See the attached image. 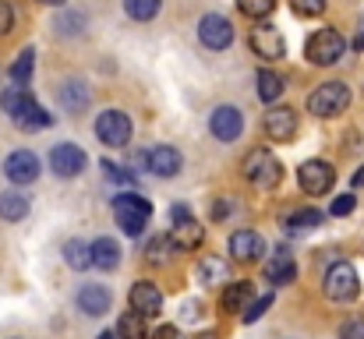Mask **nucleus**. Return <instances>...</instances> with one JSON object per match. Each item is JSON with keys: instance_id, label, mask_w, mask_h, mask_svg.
Returning a JSON list of instances; mask_svg holds the SVG:
<instances>
[{"instance_id": "obj_37", "label": "nucleus", "mask_w": 364, "mask_h": 339, "mask_svg": "<svg viewBox=\"0 0 364 339\" xmlns=\"http://www.w3.org/2000/svg\"><path fill=\"white\" fill-rule=\"evenodd\" d=\"M354 205H358V198H354V195H340V198L333 202L329 216H350V212H354Z\"/></svg>"}, {"instance_id": "obj_28", "label": "nucleus", "mask_w": 364, "mask_h": 339, "mask_svg": "<svg viewBox=\"0 0 364 339\" xmlns=\"http://www.w3.org/2000/svg\"><path fill=\"white\" fill-rule=\"evenodd\" d=\"M32 64H36V50L28 46V50H21V57L11 64V82H14V85H28V78H32Z\"/></svg>"}, {"instance_id": "obj_22", "label": "nucleus", "mask_w": 364, "mask_h": 339, "mask_svg": "<svg viewBox=\"0 0 364 339\" xmlns=\"http://www.w3.org/2000/svg\"><path fill=\"white\" fill-rule=\"evenodd\" d=\"M227 276H230V265H227L220 254H205V258L198 262V283L220 286V283H227Z\"/></svg>"}, {"instance_id": "obj_40", "label": "nucleus", "mask_w": 364, "mask_h": 339, "mask_svg": "<svg viewBox=\"0 0 364 339\" xmlns=\"http://www.w3.org/2000/svg\"><path fill=\"white\" fill-rule=\"evenodd\" d=\"M230 212H234V202H230V198H220V202L213 205V220H227Z\"/></svg>"}, {"instance_id": "obj_42", "label": "nucleus", "mask_w": 364, "mask_h": 339, "mask_svg": "<svg viewBox=\"0 0 364 339\" xmlns=\"http://www.w3.org/2000/svg\"><path fill=\"white\" fill-rule=\"evenodd\" d=\"M170 220H173V223H184V220H195V216H191L188 205H173V209H170Z\"/></svg>"}, {"instance_id": "obj_9", "label": "nucleus", "mask_w": 364, "mask_h": 339, "mask_svg": "<svg viewBox=\"0 0 364 339\" xmlns=\"http://www.w3.org/2000/svg\"><path fill=\"white\" fill-rule=\"evenodd\" d=\"M85 163H89V156L78 149V145H71V141H60V145H53L50 149V170L57 173V177H78L82 170H85Z\"/></svg>"}, {"instance_id": "obj_38", "label": "nucleus", "mask_w": 364, "mask_h": 339, "mask_svg": "<svg viewBox=\"0 0 364 339\" xmlns=\"http://www.w3.org/2000/svg\"><path fill=\"white\" fill-rule=\"evenodd\" d=\"M340 339H364V322L361 318H347L340 325Z\"/></svg>"}, {"instance_id": "obj_26", "label": "nucleus", "mask_w": 364, "mask_h": 339, "mask_svg": "<svg viewBox=\"0 0 364 339\" xmlns=\"http://www.w3.org/2000/svg\"><path fill=\"white\" fill-rule=\"evenodd\" d=\"M247 301H251V283H247V279H237V283H230V286L223 290V308H227V311H244Z\"/></svg>"}, {"instance_id": "obj_21", "label": "nucleus", "mask_w": 364, "mask_h": 339, "mask_svg": "<svg viewBox=\"0 0 364 339\" xmlns=\"http://www.w3.org/2000/svg\"><path fill=\"white\" fill-rule=\"evenodd\" d=\"M265 279L269 283H276V286H287V283H294L297 279V265H294V258L290 254H276V258H269L265 262Z\"/></svg>"}, {"instance_id": "obj_4", "label": "nucleus", "mask_w": 364, "mask_h": 339, "mask_svg": "<svg viewBox=\"0 0 364 339\" xmlns=\"http://www.w3.org/2000/svg\"><path fill=\"white\" fill-rule=\"evenodd\" d=\"M343 53H347V39H343L336 28H318V32L308 39V46H304V57H308L315 68H329V64L343 60Z\"/></svg>"}, {"instance_id": "obj_27", "label": "nucleus", "mask_w": 364, "mask_h": 339, "mask_svg": "<svg viewBox=\"0 0 364 339\" xmlns=\"http://www.w3.org/2000/svg\"><path fill=\"white\" fill-rule=\"evenodd\" d=\"M283 78L276 75V71H258V99L262 103H276L279 96H283Z\"/></svg>"}, {"instance_id": "obj_43", "label": "nucleus", "mask_w": 364, "mask_h": 339, "mask_svg": "<svg viewBox=\"0 0 364 339\" xmlns=\"http://www.w3.org/2000/svg\"><path fill=\"white\" fill-rule=\"evenodd\" d=\"M354 188H364V166L358 170V173H354Z\"/></svg>"}, {"instance_id": "obj_3", "label": "nucleus", "mask_w": 364, "mask_h": 339, "mask_svg": "<svg viewBox=\"0 0 364 339\" xmlns=\"http://www.w3.org/2000/svg\"><path fill=\"white\" fill-rule=\"evenodd\" d=\"M241 170H244V177H247L255 188H262V191H269V188H276V184L283 181V166H279V159H276L269 149H251V152L244 156Z\"/></svg>"}, {"instance_id": "obj_44", "label": "nucleus", "mask_w": 364, "mask_h": 339, "mask_svg": "<svg viewBox=\"0 0 364 339\" xmlns=\"http://www.w3.org/2000/svg\"><path fill=\"white\" fill-rule=\"evenodd\" d=\"M96 339H121V336H117V333H110V329H107V333H100V336H96Z\"/></svg>"}, {"instance_id": "obj_23", "label": "nucleus", "mask_w": 364, "mask_h": 339, "mask_svg": "<svg viewBox=\"0 0 364 339\" xmlns=\"http://www.w3.org/2000/svg\"><path fill=\"white\" fill-rule=\"evenodd\" d=\"M25 216H28V198H25L21 191H4V195H0V220L18 223V220H25Z\"/></svg>"}, {"instance_id": "obj_31", "label": "nucleus", "mask_w": 364, "mask_h": 339, "mask_svg": "<svg viewBox=\"0 0 364 339\" xmlns=\"http://www.w3.org/2000/svg\"><path fill=\"white\" fill-rule=\"evenodd\" d=\"M170 251H173L170 237H152V240L145 244V262H149V265H163V262L170 258Z\"/></svg>"}, {"instance_id": "obj_29", "label": "nucleus", "mask_w": 364, "mask_h": 339, "mask_svg": "<svg viewBox=\"0 0 364 339\" xmlns=\"http://www.w3.org/2000/svg\"><path fill=\"white\" fill-rule=\"evenodd\" d=\"M117 336L121 339H149V333H145V318L134 315V311H127L121 322H117Z\"/></svg>"}, {"instance_id": "obj_24", "label": "nucleus", "mask_w": 364, "mask_h": 339, "mask_svg": "<svg viewBox=\"0 0 364 339\" xmlns=\"http://www.w3.org/2000/svg\"><path fill=\"white\" fill-rule=\"evenodd\" d=\"M64 262L75 269V272H85V269H92V251H89V244L85 240H68L64 244Z\"/></svg>"}, {"instance_id": "obj_36", "label": "nucleus", "mask_w": 364, "mask_h": 339, "mask_svg": "<svg viewBox=\"0 0 364 339\" xmlns=\"http://www.w3.org/2000/svg\"><path fill=\"white\" fill-rule=\"evenodd\" d=\"M290 4H294V11L304 14V18H315V14L326 11V0H290Z\"/></svg>"}, {"instance_id": "obj_33", "label": "nucleus", "mask_w": 364, "mask_h": 339, "mask_svg": "<svg viewBox=\"0 0 364 339\" xmlns=\"http://www.w3.org/2000/svg\"><path fill=\"white\" fill-rule=\"evenodd\" d=\"M318 223H322V212H318V209H301V212H294V216L287 220V226L297 230V233H301V230H315Z\"/></svg>"}, {"instance_id": "obj_17", "label": "nucleus", "mask_w": 364, "mask_h": 339, "mask_svg": "<svg viewBox=\"0 0 364 339\" xmlns=\"http://www.w3.org/2000/svg\"><path fill=\"white\" fill-rule=\"evenodd\" d=\"M110 290L103 286V283H85L82 290H78V311H85V315H92V318H100V315H107L110 311Z\"/></svg>"}, {"instance_id": "obj_32", "label": "nucleus", "mask_w": 364, "mask_h": 339, "mask_svg": "<svg viewBox=\"0 0 364 339\" xmlns=\"http://www.w3.org/2000/svg\"><path fill=\"white\" fill-rule=\"evenodd\" d=\"M237 7H241L247 18H258V21H265V18L276 11V0H237Z\"/></svg>"}, {"instance_id": "obj_13", "label": "nucleus", "mask_w": 364, "mask_h": 339, "mask_svg": "<svg viewBox=\"0 0 364 339\" xmlns=\"http://www.w3.org/2000/svg\"><path fill=\"white\" fill-rule=\"evenodd\" d=\"M127 301H131V311L141 315V318L163 315V294H159L156 283H134L131 294H127Z\"/></svg>"}, {"instance_id": "obj_20", "label": "nucleus", "mask_w": 364, "mask_h": 339, "mask_svg": "<svg viewBox=\"0 0 364 339\" xmlns=\"http://www.w3.org/2000/svg\"><path fill=\"white\" fill-rule=\"evenodd\" d=\"M202 240H205V230L195 223V220L173 223V230H170V244L177 251H195V247H202Z\"/></svg>"}, {"instance_id": "obj_41", "label": "nucleus", "mask_w": 364, "mask_h": 339, "mask_svg": "<svg viewBox=\"0 0 364 339\" xmlns=\"http://www.w3.org/2000/svg\"><path fill=\"white\" fill-rule=\"evenodd\" d=\"M149 339H184V336H181V329H177V325H159Z\"/></svg>"}, {"instance_id": "obj_18", "label": "nucleus", "mask_w": 364, "mask_h": 339, "mask_svg": "<svg viewBox=\"0 0 364 339\" xmlns=\"http://www.w3.org/2000/svg\"><path fill=\"white\" fill-rule=\"evenodd\" d=\"M230 254H234V262H258L265 254V240L255 230H237L230 237Z\"/></svg>"}, {"instance_id": "obj_14", "label": "nucleus", "mask_w": 364, "mask_h": 339, "mask_svg": "<svg viewBox=\"0 0 364 339\" xmlns=\"http://www.w3.org/2000/svg\"><path fill=\"white\" fill-rule=\"evenodd\" d=\"M209 131H213V138H220V141H237L244 131V117L237 107H216L213 117H209Z\"/></svg>"}, {"instance_id": "obj_16", "label": "nucleus", "mask_w": 364, "mask_h": 339, "mask_svg": "<svg viewBox=\"0 0 364 339\" xmlns=\"http://www.w3.org/2000/svg\"><path fill=\"white\" fill-rule=\"evenodd\" d=\"M265 134L272 141H290L297 134V110L290 107H272L265 113Z\"/></svg>"}, {"instance_id": "obj_45", "label": "nucleus", "mask_w": 364, "mask_h": 339, "mask_svg": "<svg viewBox=\"0 0 364 339\" xmlns=\"http://www.w3.org/2000/svg\"><path fill=\"white\" fill-rule=\"evenodd\" d=\"M354 50H364V32L358 36V39H354Z\"/></svg>"}, {"instance_id": "obj_5", "label": "nucleus", "mask_w": 364, "mask_h": 339, "mask_svg": "<svg viewBox=\"0 0 364 339\" xmlns=\"http://www.w3.org/2000/svg\"><path fill=\"white\" fill-rule=\"evenodd\" d=\"M347 107H350V89L343 82H322L308 96V110L315 117H340Z\"/></svg>"}, {"instance_id": "obj_19", "label": "nucleus", "mask_w": 364, "mask_h": 339, "mask_svg": "<svg viewBox=\"0 0 364 339\" xmlns=\"http://www.w3.org/2000/svg\"><path fill=\"white\" fill-rule=\"evenodd\" d=\"M89 251H92V265L103 269V272H114V269L121 265V244H117L114 237H100V240H92Z\"/></svg>"}, {"instance_id": "obj_11", "label": "nucleus", "mask_w": 364, "mask_h": 339, "mask_svg": "<svg viewBox=\"0 0 364 339\" xmlns=\"http://www.w3.org/2000/svg\"><path fill=\"white\" fill-rule=\"evenodd\" d=\"M251 50H255V57H262V60H279V57H287V39L272 28V25H255L251 28Z\"/></svg>"}, {"instance_id": "obj_2", "label": "nucleus", "mask_w": 364, "mask_h": 339, "mask_svg": "<svg viewBox=\"0 0 364 339\" xmlns=\"http://www.w3.org/2000/svg\"><path fill=\"white\" fill-rule=\"evenodd\" d=\"M114 220H117V226H121L127 237H141L149 220H152V205H149L145 195L124 191V195L114 198Z\"/></svg>"}, {"instance_id": "obj_30", "label": "nucleus", "mask_w": 364, "mask_h": 339, "mask_svg": "<svg viewBox=\"0 0 364 339\" xmlns=\"http://www.w3.org/2000/svg\"><path fill=\"white\" fill-rule=\"evenodd\" d=\"M124 11L134 21H152L159 14V0H124Z\"/></svg>"}, {"instance_id": "obj_12", "label": "nucleus", "mask_w": 364, "mask_h": 339, "mask_svg": "<svg viewBox=\"0 0 364 339\" xmlns=\"http://www.w3.org/2000/svg\"><path fill=\"white\" fill-rule=\"evenodd\" d=\"M4 173H7V181H11V184H18V188L32 184V181L39 177V159H36V152H28V149L11 152V156H7V163H4Z\"/></svg>"}, {"instance_id": "obj_6", "label": "nucleus", "mask_w": 364, "mask_h": 339, "mask_svg": "<svg viewBox=\"0 0 364 339\" xmlns=\"http://www.w3.org/2000/svg\"><path fill=\"white\" fill-rule=\"evenodd\" d=\"M322 290L329 301H354L361 283H358V269L350 262H333L326 269V279H322Z\"/></svg>"}, {"instance_id": "obj_8", "label": "nucleus", "mask_w": 364, "mask_h": 339, "mask_svg": "<svg viewBox=\"0 0 364 339\" xmlns=\"http://www.w3.org/2000/svg\"><path fill=\"white\" fill-rule=\"evenodd\" d=\"M96 134L103 145L110 149H124L131 141V117L124 110H103L100 120H96Z\"/></svg>"}, {"instance_id": "obj_15", "label": "nucleus", "mask_w": 364, "mask_h": 339, "mask_svg": "<svg viewBox=\"0 0 364 339\" xmlns=\"http://www.w3.org/2000/svg\"><path fill=\"white\" fill-rule=\"evenodd\" d=\"M141 166L149 173H156V177H177L181 173V152L170 149V145H156V149L145 152V163Z\"/></svg>"}, {"instance_id": "obj_39", "label": "nucleus", "mask_w": 364, "mask_h": 339, "mask_svg": "<svg viewBox=\"0 0 364 339\" xmlns=\"http://www.w3.org/2000/svg\"><path fill=\"white\" fill-rule=\"evenodd\" d=\"M11 28H14V11L7 0H0V36H7Z\"/></svg>"}, {"instance_id": "obj_10", "label": "nucleus", "mask_w": 364, "mask_h": 339, "mask_svg": "<svg viewBox=\"0 0 364 339\" xmlns=\"http://www.w3.org/2000/svg\"><path fill=\"white\" fill-rule=\"evenodd\" d=\"M198 39H202L209 50H227V46L234 43V25H230V18H223V14H205V18L198 21Z\"/></svg>"}, {"instance_id": "obj_1", "label": "nucleus", "mask_w": 364, "mask_h": 339, "mask_svg": "<svg viewBox=\"0 0 364 339\" xmlns=\"http://www.w3.org/2000/svg\"><path fill=\"white\" fill-rule=\"evenodd\" d=\"M0 107H4V113H11V120H14L21 131H43V127L53 124V113L43 110V107L32 99V92H28L25 85H11V89H4Z\"/></svg>"}, {"instance_id": "obj_25", "label": "nucleus", "mask_w": 364, "mask_h": 339, "mask_svg": "<svg viewBox=\"0 0 364 339\" xmlns=\"http://www.w3.org/2000/svg\"><path fill=\"white\" fill-rule=\"evenodd\" d=\"M60 103H64V110L82 113L85 107H89V89H85L82 82H64V89H60Z\"/></svg>"}, {"instance_id": "obj_46", "label": "nucleus", "mask_w": 364, "mask_h": 339, "mask_svg": "<svg viewBox=\"0 0 364 339\" xmlns=\"http://www.w3.org/2000/svg\"><path fill=\"white\" fill-rule=\"evenodd\" d=\"M39 4H50V7H60V4H68V0H39Z\"/></svg>"}, {"instance_id": "obj_7", "label": "nucleus", "mask_w": 364, "mask_h": 339, "mask_svg": "<svg viewBox=\"0 0 364 339\" xmlns=\"http://www.w3.org/2000/svg\"><path fill=\"white\" fill-rule=\"evenodd\" d=\"M333 181H336V170L326 163V159H304L297 166V184L308 191V195H326L333 191Z\"/></svg>"}, {"instance_id": "obj_34", "label": "nucleus", "mask_w": 364, "mask_h": 339, "mask_svg": "<svg viewBox=\"0 0 364 339\" xmlns=\"http://www.w3.org/2000/svg\"><path fill=\"white\" fill-rule=\"evenodd\" d=\"M100 170H103V177H107V181H114V184H134V173H131V170H124V166H117V163H110V159H103V163H100Z\"/></svg>"}, {"instance_id": "obj_35", "label": "nucleus", "mask_w": 364, "mask_h": 339, "mask_svg": "<svg viewBox=\"0 0 364 339\" xmlns=\"http://www.w3.org/2000/svg\"><path fill=\"white\" fill-rule=\"evenodd\" d=\"M269 308H272V294H265V297H258V301H251V304H247V308H244V311H241V318H244V322H247V325H251V322H258V318H262V315H265Z\"/></svg>"}]
</instances>
